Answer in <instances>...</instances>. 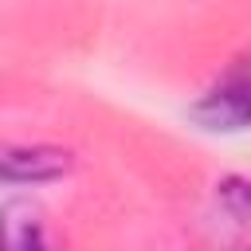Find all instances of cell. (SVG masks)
I'll list each match as a JSON object with an SVG mask.
<instances>
[{
  "label": "cell",
  "instance_id": "cell-2",
  "mask_svg": "<svg viewBox=\"0 0 251 251\" xmlns=\"http://www.w3.org/2000/svg\"><path fill=\"white\" fill-rule=\"evenodd\" d=\"M0 251H63V243L35 200L12 196L0 204Z\"/></svg>",
  "mask_w": 251,
  "mask_h": 251
},
{
  "label": "cell",
  "instance_id": "cell-3",
  "mask_svg": "<svg viewBox=\"0 0 251 251\" xmlns=\"http://www.w3.org/2000/svg\"><path fill=\"white\" fill-rule=\"evenodd\" d=\"M196 118L208 129H239L247 122V75H243V59H235V67L220 78V86H212L204 94V102L196 106Z\"/></svg>",
  "mask_w": 251,
  "mask_h": 251
},
{
  "label": "cell",
  "instance_id": "cell-4",
  "mask_svg": "<svg viewBox=\"0 0 251 251\" xmlns=\"http://www.w3.org/2000/svg\"><path fill=\"white\" fill-rule=\"evenodd\" d=\"M235 251H243V247H235Z\"/></svg>",
  "mask_w": 251,
  "mask_h": 251
},
{
  "label": "cell",
  "instance_id": "cell-1",
  "mask_svg": "<svg viewBox=\"0 0 251 251\" xmlns=\"http://www.w3.org/2000/svg\"><path fill=\"white\" fill-rule=\"evenodd\" d=\"M75 169L71 149L59 145H12L0 141V184H39L59 180Z\"/></svg>",
  "mask_w": 251,
  "mask_h": 251
}]
</instances>
